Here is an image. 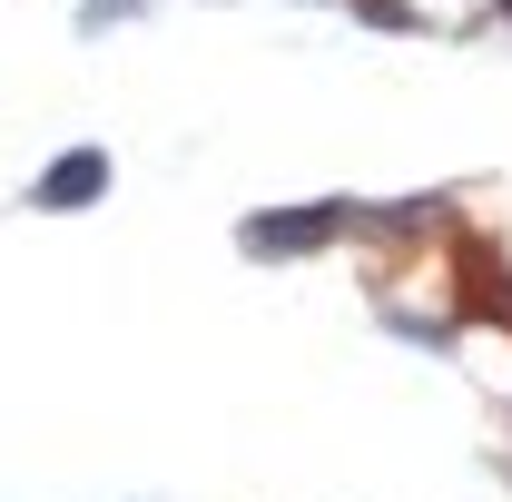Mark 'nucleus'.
<instances>
[{
	"instance_id": "obj_1",
	"label": "nucleus",
	"mask_w": 512,
	"mask_h": 502,
	"mask_svg": "<svg viewBox=\"0 0 512 502\" xmlns=\"http://www.w3.org/2000/svg\"><path fill=\"white\" fill-rule=\"evenodd\" d=\"M335 227H345V207H306V217H256V227H247V247H256V256H306V247H325Z\"/></svg>"
},
{
	"instance_id": "obj_2",
	"label": "nucleus",
	"mask_w": 512,
	"mask_h": 502,
	"mask_svg": "<svg viewBox=\"0 0 512 502\" xmlns=\"http://www.w3.org/2000/svg\"><path fill=\"white\" fill-rule=\"evenodd\" d=\"M99 188H109V158H99V148H69L60 168L40 178V207H89Z\"/></svg>"
}]
</instances>
